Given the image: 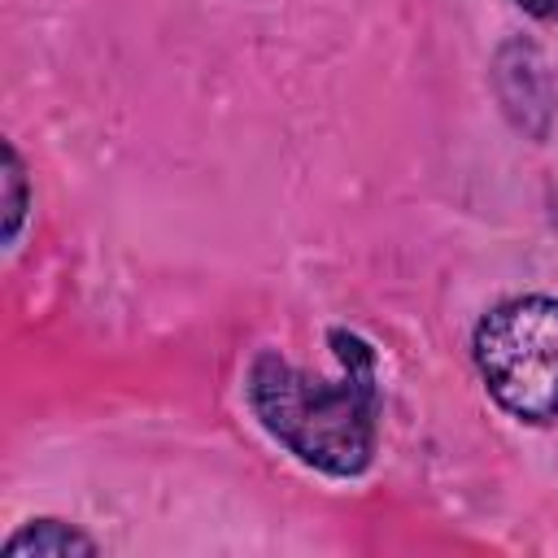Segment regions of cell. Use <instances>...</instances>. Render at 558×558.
<instances>
[{"label": "cell", "mask_w": 558, "mask_h": 558, "mask_svg": "<svg viewBox=\"0 0 558 558\" xmlns=\"http://www.w3.org/2000/svg\"><path fill=\"white\" fill-rule=\"evenodd\" d=\"M340 375L323 379L301 366H292L283 353L262 349L248 366L244 392L257 414V423L305 466L353 480L375 458L379 436V375H375V349L349 331H327Z\"/></svg>", "instance_id": "cell-1"}, {"label": "cell", "mask_w": 558, "mask_h": 558, "mask_svg": "<svg viewBox=\"0 0 558 558\" xmlns=\"http://www.w3.org/2000/svg\"><path fill=\"white\" fill-rule=\"evenodd\" d=\"M488 397L519 423H558V301L514 296L488 310L471 340Z\"/></svg>", "instance_id": "cell-2"}, {"label": "cell", "mask_w": 558, "mask_h": 558, "mask_svg": "<svg viewBox=\"0 0 558 558\" xmlns=\"http://www.w3.org/2000/svg\"><path fill=\"white\" fill-rule=\"evenodd\" d=\"M4 554L9 558H17V554H35V558H70V554H83V558H92V554H100V545L87 532H78L74 523H65V519H31L26 527H17L4 541Z\"/></svg>", "instance_id": "cell-3"}, {"label": "cell", "mask_w": 558, "mask_h": 558, "mask_svg": "<svg viewBox=\"0 0 558 558\" xmlns=\"http://www.w3.org/2000/svg\"><path fill=\"white\" fill-rule=\"evenodd\" d=\"M0 183H4V244H13L17 231H22V218L31 209L26 170H22V157H17L13 144H4V174H0Z\"/></svg>", "instance_id": "cell-4"}, {"label": "cell", "mask_w": 558, "mask_h": 558, "mask_svg": "<svg viewBox=\"0 0 558 558\" xmlns=\"http://www.w3.org/2000/svg\"><path fill=\"white\" fill-rule=\"evenodd\" d=\"M523 13H532V17H541V22H554L558 17V0H514Z\"/></svg>", "instance_id": "cell-5"}]
</instances>
